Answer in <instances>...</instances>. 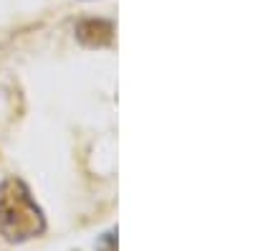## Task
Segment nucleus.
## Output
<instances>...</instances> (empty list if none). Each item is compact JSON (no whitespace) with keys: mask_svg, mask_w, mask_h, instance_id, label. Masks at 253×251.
I'll list each match as a JSON object with an SVG mask.
<instances>
[{"mask_svg":"<svg viewBox=\"0 0 253 251\" xmlns=\"http://www.w3.org/2000/svg\"><path fill=\"white\" fill-rule=\"evenodd\" d=\"M96 251H117V231H107L99 244H96Z\"/></svg>","mask_w":253,"mask_h":251,"instance_id":"3","label":"nucleus"},{"mask_svg":"<svg viewBox=\"0 0 253 251\" xmlns=\"http://www.w3.org/2000/svg\"><path fill=\"white\" fill-rule=\"evenodd\" d=\"M43 231L46 216L31 188L20 178H5L0 183V236L10 244H23Z\"/></svg>","mask_w":253,"mask_h":251,"instance_id":"1","label":"nucleus"},{"mask_svg":"<svg viewBox=\"0 0 253 251\" xmlns=\"http://www.w3.org/2000/svg\"><path fill=\"white\" fill-rule=\"evenodd\" d=\"M112 36H114V28L107 20H81L76 26V38L81 41L84 46H107L112 44Z\"/></svg>","mask_w":253,"mask_h":251,"instance_id":"2","label":"nucleus"}]
</instances>
